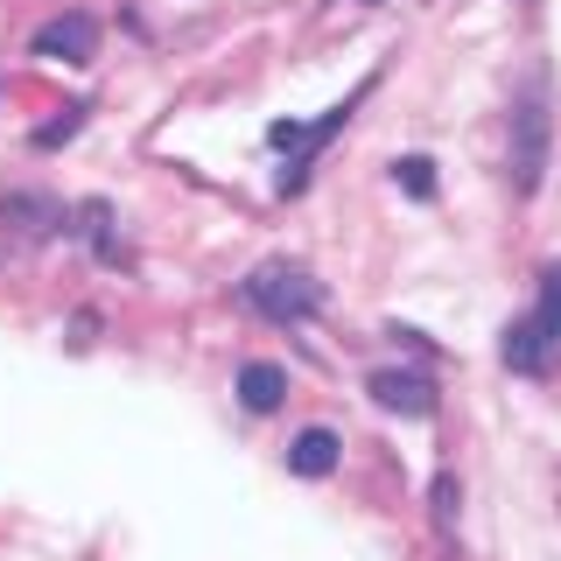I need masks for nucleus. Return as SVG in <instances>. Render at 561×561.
I'll return each instance as SVG.
<instances>
[{
  "label": "nucleus",
  "instance_id": "f257e3e1",
  "mask_svg": "<svg viewBox=\"0 0 561 561\" xmlns=\"http://www.w3.org/2000/svg\"><path fill=\"white\" fill-rule=\"evenodd\" d=\"M239 295H245V309L253 316H267V323H302V316L323 302V288L295 267V260H274V267H253L239 280Z\"/></svg>",
  "mask_w": 561,
  "mask_h": 561
},
{
  "label": "nucleus",
  "instance_id": "f03ea898",
  "mask_svg": "<svg viewBox=\"0 0 561 561\" xmlns=\"http://www.w3.org/2000/svg\"><path fill=\"white\" fill-rule=\"evenodd\" d=\"M513 190L519 197H534L540 190V175H548V84H526L519 105H513Z\"/></svg>",
  "mask_w": 561,
  "mask_h": 561
},
{
  "label": "nucleus",
  "instance_id": "7ed1b4c3",
  "mask_svg": "<svg viewBox=\"0 0 561 561\" xmlns=\"http://www.w3.org/2000/svg\"><path fill=\"white\" fill-rule=\"evenodd\" d=\"M365 393H373L386 414H414V421L435 414V379L428 373H393V365H386V373L365 379Z\"/></svg>",
  "mask_w": 561,
  "mask_h": 561
},
{
  "label": "nucleus",
  "instance_id": "20e7f679",
  "mask_svg": "<svg viewBox=\"0 0 561 561\" xmlns=\"http://www.w3.org/2000/svg\"><path fill=\"white\" fill-rule=\"evenodd\" d=\"M92 49H99V22H92V14H57V22L35 28V57H49V64H84Z\"/></svg>",
  "mask_w": 561,
  "mask_h": 561
},
{
  "label": "nucleus",
  "instance_id": "39448f33",
  "mask_svg": "<svg viewBox=\"0 0 561 561\" xmlns=\"http://www.w3.org/2000/svg\"><path fill=\"white\" fill-rule=\"evenodd\" d=\"M499 358H505V373H548V358H554V344H548V330L534 323V316H513L505 323V337H499Z\"/></svg>",
  "mask_w": 561,
  "mask_h": 561
},
{
  "label": "nucleus",
  "instance_id": "423d86ee",
  "mask_svg": "<svg viewBox=\"0 0 561 561\" xmlns=\"http://www.w3.org/2000/svg\"><path fill=\"white\" fill-rule=\"evenodd\" d=\"M232 386H239V408L245 414H280V400H288V373H280L274 358H245Z\"/></svg>",
  "mask_w": 561,
  "mask_h": 561
},
{
  "label": "nucleus",
  "instance_id": "0eeeda50",
  "mask_svg": "<svg viewBox=\"0 0 561 561\" xmlns=\"http://www.w3.org/2000/svg\"><path fill=\"white\" fill-rule=\"evenodd\" d=\"M70 210L57 197H43V190H8L0 197V225H14V232H70Z\"/></svg>",
  "mask_w": 561,
  "mask_h": 561
},
{
  "label": "nucleus",
  "instance_id": "6e6552de",
  "mask_svg": "<svg viewBox=\"0 0 561 561\" xmlns=\"http://www.w3.org/2000/svg\"><path fill=\"white\" fill-rule=\"evenodd\" d=\"M337 463H344V435L337 428H302L288 443V470H295V478H330Z\"/></svg>",
  "mask_w": 561,
  "mask_h": 561
},
{
  "label": "nucleus",
  "instance_id": "1a4fd4ad",
  "mask_svg": "<svg viewBox=\"0 0 561 561\" xmlns=\"http://www.w3.org/2000/svg\"><path fill=\"white\" fill-rule=\"evenodd\" d=\"M534 323L548 330V344H561V260L540 274V309H534Z\"/></svg>",
  "mask_w": 561,
  "mask_h": 561
},
{
  "label": "nucleus",
  "instance_id": "9d476101",
  "mask_svg": "<svg viewBox=\"0 0 561 561\" xmlns=\"http://www.w3.org/2000/svg\"><path fill=\"white\" fill-rule=\"evenodd\" d=\"M393 183L408 190V197H435V162H428V154H400V162H393Z\"/></svg>",
  "mask_w": 561,
  "mask_h": 561
},
{
  "label": "nucleus",
  "instance_id": "9b49d317",
  "mask_svg": "<svg viewBox=\"0 0 561 561\" xmlns=\"http://www.w3.org/2000/svg\"><path fill=\"white\" fill-rule=\"evenodd\" d=\"M78 119H84V105H64V119H49V127H35V148H64V140L78 134Z\"/></svg>",
  "mask_w": 561,
  "mask_h": 561
},
{
  "label": "nucleus",
  "instance_id": "f8f14e48",
  "mask_svg": "<svg viewBox=\"0 0 561 561\" xmlns=\"http://www.w3.org/2000/svg\"><path fill=\"white\" fill-rule=\"evenodd\" d=\"M428 499H435V519H456V478H449V470H443V478H435V491H428Z\"/></svg>",
  "mask_w": 561,
  "mask_h": 561
}]
</instances>
